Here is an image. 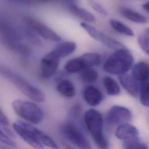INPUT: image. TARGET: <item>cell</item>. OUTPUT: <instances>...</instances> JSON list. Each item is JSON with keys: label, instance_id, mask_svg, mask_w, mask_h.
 I'll list each match as a JSON object with an SVG mask.
<instances>
[{"label": "cell", "instance_id": "obj_1", "mask_svg": "<svg viewBox=\"0 0 149 149\" xmlns=\"http://www.w3.org/2000/svg\"><path fill=\"white\" fill-rule=\"evenodd\" d=\"M0 76L12 83L22 94L31 100L42 102L45 100L44 93L24 77L8 67L0 63Z\"/></svg>", "mask_w": 149, "mask_h": 149}, {"label": "cell", "instance_id": "obj_2", "mask_svg": "<svg viewBox=\"0 0 149 149\" xmlns=\"http://www.w3.org/2000/svg\"><path fill=\"white\" fill-rule=\"evenodd\" d=\"M134 58L125 47L116 50L108 57L103 65L104 70L109 74L118 76L126 73L133 66Z\"/></svg>", "mask_w": 149, "mask_h": 149}, {"label": "cell", "instance_id": "obj_3", "mask_svg": "<svg viewBox=\"0 0 149 149\" xmlns=\"http://www.w3.org/2000/svg\"><path fill=\"white\" fill-rule=\"evenodd\" d=\"M85 125L100 149H108V143L103 132V118L101 113L94 109H89L84 115Z\"/></svg>", "mask_w": 149, "mask_h": 149}, {"label": "cell", "instance_id": "obj_4", "mask_svg": "<svg viewBox=\"0 0 149 149\" xmlns=\"http://www.w3.org/2000/svg\"><path fill=\"white\" fill-rule=\"evenodd\" d=\"M11 105L19 117L32 125L40 123L44 118L41 108L34 102L17 99L13 101Z\"/></svg>", "mask_w": 149, "mask_h": 149}, {"label": "cell", "instance_id": "obj_5", "mask_svg": "<svg viewBox=\"0 0 149 149\" xmlns=\"http://www.w3.org/2000/svg\"><path fill=\"white\" fill-rule=\"evenodd\" d=\"M102 61L101 56L97 52H87L81 56L69 60L64 69L69 73L81 72L85 69L98 66Z\"/></svg>", "mask_w": 149, "mask_h": 149}, {"label": "cell", "instance_id": "obj_6", "mask_svg": "<svg viewBox=\"0 0 149 149\" xmlns=\"http://www.w3.org/2000/svg\"><path fill=\"white\" fill-rule=\"evenodd\" d=\"M62 136L80 149H91V145L81 130L70 121L63 123L60 127Z\"/></svg>", "mask_w": 149, "mask_h": 149}, {"label": "cell", "instance_id": "obj_7", "mask_svg": "<svg viewBox=\"0 0 149 149\" xmlns=\"http://www.w3.org/2000/svg\"><path fill=\"white\" fill-rule=\"evenodd\" d=\"M80 26L88 33V34L95 40L99 41L107 47L118 50L125 47L122 43L115 38L110 37L103 32L97 29L90 24L82 22L80 23Z\"/></svg>", "mask_w": 149, "mask_h": 149}, {"label": "cell", "instance_id": "obj_8", "mask_svg": "<svg viewBox=\"0 0 149 149\" xmlns=\"http://www.w3.org/2000/svg\"><path fill=\"white\" fill-rule=\"evenodd\" d=\"M24 21L30 29L41 37L52 41H61L62 38L58 34L38 20L27 16L24 17Z\"/></svg>", "mask_w": 149, "mask_h": 149}, {"label": "cell", "instance_id": "obj_9", "mask_svg": "<svg viewBox=\"0 0 149 149\" xmlns=\"http://www.w3.org/2000/svg\"><path fill=\"white\" fill-rule=\"evenodd\" d=\"M132 118V115L130 110L120 105L111 107L107 114L108 122L113 125L128 123Z\"/></svg>", "mask_w": 149, "mask_h": 149}, {"label": "cell", "instance_id": "obj_10", "mask_svg": "<svg viewBox=\"0 0 149 149\" xmlns=\"http://www.w3.org/2000/svg\"><path fill=\"white\" fill-rule=\"evenodd\" d=\"M60 62V59L51 51L44 55L40 61V71L44 78L51 77L56 72Z\"/></svg>", "mask_w": 149, "mask_h": 149}, {"label": "cell", "instance_id": "obj_11", "mask_svg": "<svg viewBox=\"0 0 149 149\" xmlns=\"http://www.w3.org/2000/svg\"><path fill=\"white\" fill-rule=\"evenodd\" d=\"M23 125L30 132L34 138L43 146H45L52 149H59V146L56 142L48 134L38 129L32 124L23 121Z\"/></svg>", "mask_w": 149, "mask_h": 149}, {"label": "cell", "instance_id": "obj_12", "mask_svg": "<svg viewBox=\"0 0 149 149\" xmlns=\"http://www.w3.org/2000/svg\"><path fill=\"white\" fill-rule=\"evenodd\" d=\"M12 127L16 134L29 146L35 149H44V146L34 138L30 132L23 125L22 120H17L13 122Z\"/></svg>", "mask_w": 149, "mask_h": 149}, {"label": "cell", "instance_id": "obj_13", "mask_svg": "<svg viewBox=\"0 0 149 149\" xmlns=\"http://www.w3.org/2000/svg\"><path fill=\"white\" fill-rule=\"evenodd\" d=\"M1 40L21 41L23 36L21 29H17L6 22L0 20Z\"/></svg>", "mask_w": 149, "mask_h": 149}, {"label": "cell", "instance_id": "obj_14", "mask_svg": "<svg viewBox=\"0 0 149 149\" xmlns=\"http://www.w3.org/2000/svg\"><path fill=\"white\" fill-rule=\"evenodd\" d=\"M116 137L125 141L137 140L139 130L133 125L128 123L119 125L115 130Z\"/></svg>", "mask_w": 149, "mask_h": 149}, {"label": "cell", "instance_id": "obj_15", "mask_svg": "<svg viewBox=\"0 0 149 149\" xmlns=\"http://www.w3.org/2000/svg\"><path fill=\"white\" fill-rule=\"evenodd\" d=\"M132 76L137 82L149 81V64L140 61L134 64L132 68Z\"/></svg>", "mask_w": 149, "mask_h": 149}, {"label": "cell", "instance_id": "obj_16", "mask_svg": "<svg viewBox=\"0 0 149 149\" xmlns=\"http://www.w3.org/2000/svg\"><path fill=\"white\" fill-rule=\"evenodd\" d=\"M119 82L123 88L131 95L137 97L139 94V87L133 77L127 73L118 76Z\"/></svg>", "mask_w": 149, "mask_h": 149}, {"label": "cell", "instance_id": "obj_17", "mask_svg": "<svg viewBox=\"0 0 149 149\" xmlns=\"http://www.w3.org/2000/svg\"><path fill=\"white\" fill-rule=\"evenodd\" d=\"M83 97L87 104L91 107L99 105L103 98L101 92L95 87L89 85L84 90Z\"/></svg>", "mask_w": 149, "mask_h": 149}, {"label": "cell", "instance_id": "obj_18", "mask_svg": "<svg viewBox=\"0 0 149 149\" xmlns=\"http://www.w3.org/2000/svg\"><path fill=\"white\" fill-rule=\"evenodd\" d=\"M76 44L73 41H65L56 46L51 51L60 59L72 54L76 49Z\"/></svg>", "mask_w": 149, "mask_h": 149}, {"label": "cell", "instance_id": "obj_19", "mask_svg": "<svg viewBox=\"0 0 149 149\" xmlns=\"http://www.w3.org/2000/svg\"><path fill=\"white\" fill-rule=\"evenodd\" d=\"M57 91L66 98H72L76 95L75 87L72 81L68 79H62L56 84Z\"/></svg>", "mask_w": 149, "mask_h": 149}, {"label": "cell", "instance_id": "obj_20", "mask_svg": "<svg viewBox=\"0 0 149 149\" xmlns=\"http://www.w3.org/2000/svg\"><path fill=\"white\" fill-rule=\"evenodd\" d=\"M69 10L76 17L83 20L84 22L93 23L95 20V16L86 9L81 8L75 3H71L69 5Z\"/></svg>", "mask_w": 149, "mask_h": 149}, {"label": "cell", "instance_id": "obj_21", "mask_svg": "<svg viewBox=\"0 0 149 149\" xmlns=\"http://www.w3.org/2000/svg\"><path fill=\"white\" fill-rule=\"evenodd\" d=\"M1 42L8 47L9 49L16 52L17 53L24 55L28 56L31 54V49L26 44L22 43L21 41H7L1 40Z\"/></svg>", "mask_w": 149, "mask_h": 149}, {"label": "cell", "instance_id": "obj_22", "mask_svg": "<svg viewBox=\"0 0 149 149\" xmlns=\"http://www.w3.org/2000/svg\"><path fill=\"white\" fill-rule=\"evenodd\" d=\"M120 12L124 17L133 22L144 24L146 23L147 22V19L145 16L132 9L122 8L120 9Z\"/></svg>", "mask_w": 149, "mask_h": 149}, {"label": "cell", "instance_id": "obj_23", "mask_svg": "<svg viewBox=\"0 0 149 149\" xmlns=\"http://www.w3.org/2000/svg\"><path fill=\"white\" fill-rule=\"evenodd\" d=\"M104 86L109 95H116L120 93V87L116 81L110 76H105L102 80Z\"/></svg>", "mask_w": 149, "mask_h": 149}, {"label": "cell", "instance_id": "obj_24", "mask_svg": "<svg viewBox=\"0 0 149 149\" xmlns=\"http://www.w3.org/2000/svg\"><path fill=\"white\" fill-rule=\"evenodd\" d=\"M109 24L115 30L120 34L130 37L134 36L133 31L129 27L119 20L111 19L109 20Z\"/></svg>", "mask_w": 149, "mask_h": 149}, {"label": "cell", "instance_id": "obj_25", "mask_svg": "<svg viewBox=\"0 0 149 149\" xmlns=\"http://www.w3.org/2000/svg\"><path fill=\"white\" fill-rule=\"evenodd\" d=\"M98 73L93 68H90L84 69L80 72V77L81 80L86 83H93L98 78Z\"/></svg>", "mask_w": 149, "mask_h": 149}, {"label": "cell", "instance_id": "obj_26", "mask_svg": "<svg viewBox=\"0 0 149 149\" xmlns=\"http://www.w3.org/2000/svg\"><path fill=\"white\" fill-rule=\"evenodd\" d=\"M139 97L141 104L143 106L149 107V81L140 83Z\"/></svg>", "mask_w": 149, "mask_h": 149}, {"label": "cell", "instance_id": "obj_27", "mask_svg": "<svg viewBox=\"0 0 149 149\" xmlns=\"http://www.w3.org/2000/svg\"><path fill=\"white\" fill-rule=\"evenodd\" d=\"M125 149H148V147L139 140L125 141L124 143Z\"/></svg>", "mask_w": 149, "mask_h": 149}, {"label": "cell", "instance_id": "obj_28", "mask_svg": "<svg viewBox=\"0 0 149 149\" xmlns=\"http://www.w3.org/2000/svg\"><path fill=\"white\" fill-rule=\"evenodd\" d=\"M137 41L142 50L149 55V37L144 35H140L138 37Z\"/></svg>", "mask_w": 149, "mask_h": 149}, {"label": "cell", "instance_id": "obj_29", "mask_svg": "<svg viewBox=\"0 0 149 149\" xmlns=\"http://www.w3.org/2000/svg\"><path fill=\"white\" fill-rule=\"evenodd\" d=\"M0 142L10 147H15L16 146V144L15 143V142L12 139H10L8 134H6L5 132H3L1 128H0Z\"/></svg>", "mask_w": 149, "mask_h": 149}, {"label": "cell", "instance_id": "obj_30", "mask_svg": "<svg viewBox=\"0 0 149 149\" xmlns=\"http://www.w3.org/2000/svg\"><path fill=\"white\" fill-rule=\"evenodd\" d=\"M88 3L90 6L97 13L99 14L102 15V16H107V12L105 10V9L99 3L97 2L94 1H89Z\"/></svg>", "mask_w": 149, "mask_h": 149}, {"label": "cell", "instance_id": "obj_31", "mask_svg": "<svg viewBox=\"0 0 149 149\" xmlns=\"http://www.w3.org/2000/svg\"><path fill=\"white\" fill-rule=\"evenodd\" d=\"M0 124L3 126L8 128L9 125V120L6 116V115L4 113L2 109L0 108ZM9 129V128H8Z\"/></svg>", "mask_w": 149, "mask_h": 149}, {"label": "cell", "instance_id": "obj_32", "mask_svg": "<svg viewBox=\"0 0 149 149\" xmlns=\"http://www.w3.org/2000/svg\"><path fill=\"white\" fill-rule=\"evenodd\" d=\"M143 8L144 9V10L145 11H146L147 13H149V1H147L146 2H145L143 6H142Z\"/></svg>", "mask_w": 149, "mask_h": 149}, {"label": "cell", "instance_id": "obj_33", "mask_svg": "<svg viewBox=\"0 0 149 149\" xmlns=\"http://www.w3.org/2000/svg\"><path fill=\"white\" fill-rule=\"evenodd\" d=\"M63 146L65 147V149H74L73 148L72 146H70L69 144H67V143H63Z\"/></svg>", "mask_w": 149, "mask_h": 149}, {"label": "cell", "instance_id": "obj_34", "mask_svg": "<svg viewBox=\"0 0 149 149\" xmlns=\"http://www.w3.org/2000/svg\"><path fill=\"white\" fill-rule=\"evenodd\" d=\"M146 34H147V36L149 37V28H147L146 30Z\"/></svg>", "mask_w": 149, "mask_h": 149}]
</instances>
